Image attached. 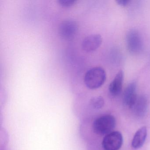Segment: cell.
<instances>
[{"label": "cell", "mask_w": 150, "mask_h": 150, "mask_svg": "<svg viewBox=\"0 0 150 150\" xmlns=\"http://www.w3.org/2000/svg\"><path fill=\"white\" fill-rule=\"evenodd\" d=\"M147 136V129L146 126L139 129L134 135L132 142V146L134 149H137L143 146Z\"/></svg>", "instance_id": "10"}, {"label": "cell", "mask_w": 150, "mask_h": 150, "mask_svg": "<svg viewBox=\"0 0 150 150\" xmlns=\"http://www.w3.org/2000/svg\"><path fill=\"white\" fill-rule=\"evenodd\" d=\"M137 84L135 82L129 83L125 90L123 94V103L125 105L131 109L137 98Z\"/></svg>", "instance_id": "7"}, {"label": "cell", "mask_w": 150, "mask_h": 150, "mask_svg": "<svg viewBox=\"0 0 150 150\" xmlns=\"http://www.w3.org/2000/svg\"><path fill=\"white\" fill-rule=\"evenodd\" d=\"M78 23L72 18L65 19L59 27V34L64 40L70 41L74 38L78 30Z\"/></svg>", "instance_id": "3"}, {"label": "cell", "mask_w": 150, "mask_h": 150, "mask_svg": "<svg viewBox=\"0 0 150 150\" xmlns=\"http://www.w3.org/2000/svg\"><path fill=\"white\" fill-rule=\"evenodd\" d=\"M104 100L101 96H95L93 97L90 101V105L95 109L98 110L102 108L104 106Z\"/></svg>", "instance_id": "11"}, {"label": "cell", "mask_w": 150, "mask_h": 150, "mask_svg": "<svg viewBox=\"0 0 150 150\" xmlns=\"http://www.w3.org/2000/svg\"><path fill=\"white\" fill-rule=\"evenodd\" d=\"M126 45L128 50L132 54H138L142 51L143 42L141 35L135 29L129 30L126 35Z\"/></svg>", "instance_id": "4"}, {"label": "cell", "mask_w": 150, "mask_h": 150, "mask_svg": "<svg viewBox=\"0 0 150 150\" xmlns=\"http://www.w3.org/2000/svg\"><path fill=\"white\" fill-rule=\"evenodd\" d=\"M115 125V117L111 115H105L98 117L94 121L93 130L97 135L106 136L112 132Z\"/></svg>", "instance_id": "2"}, {"label": "cell", "mask_w": 150, "mask_h": 150, "mask_svg": "<svg viewBox=\"0 0 150 150\" xmlns=\"http://www.w3.org/2000/svg\"><path fill=\"white\" fill-rule=\"evenodd\" d=\"M105 70L100 67H94L89 69L85 74L84 83L90 89H96L100 87L106 79Z\"/></svg>", "instance_id": "1"}, {"label": "cell", "mask_w": 150, "mask_h": 150, "mask_svg": "<svg viewBox=\"0 0 150 150\" xmlns=\"http://www.w3.org/2000/svg\"><path fill=\"white\" fill-rule=\"evenodd\" d=\"M103 39L99 34H93L85 38L82 43V48L86 52L96 50L101 45Z\"/></svg>", "instance_id": "6"}, {"label": "cell", "mask_w": 150, "mask_h": 150, "mask_svg": "<svg viewBox=\"0 0 150 150\" xmlns=\"http://www.w3.org/2000/svg\"><path fill=\"white\" fill-rule=\"evenodd\" d=\"M76 2L75 0H59V4L63 7H69L72 6Z\"/></svg>", "instance_id": "12"}, {"label": "cell", "mask_w": 150, "mask_h": 150, "mask_svg": "<svg viewBox=\"0 0 150 150\" xmlns=\"http://www.w3.org/2000/svg\"><path fill=\"white\" fill-rule=\"evenodd\" d=\"M147 100L144 96H138L136 102L134 103L132 109L134 114L138 117H143L147 111Z\"/></svg>", "instance_id": "9"}, {"label": "cell", "mask_w": 150, "mask_h": 150, "mask_svg": "<svg viewBox=\"0 0 150 150\" xmlns=\"http://www.w3.org/2000/svg\"><path fill=\"white\" fill-rule=\"evenodd\" d=\"M130 1L129 0H117L116 1V2L118 5H120L122 6H127Z\"/></svg>", "instance_id": "13"}, {"label": "cell", "mask_w": 150, "mask_h": 150, "mask_svg": "<svg viewBox=\"0 0 150 150\" xmlns=\"http://www.w3.org/2000/svg\"><path fill=\"white\" fill-rule=\"evenodd\" d=\"M123 137L121 132L112 131L104 137L102 141L104 150H118L123 144Z\"/></svg>", "instance_id": "5"}, {"label": "cell", "mask_w": 150, "mask_h": 150, "mask_svg": "<svg viewBox=\"0 0 150 150\" xmlns=\"http://www.w3.org/2000/svg\"><path fill=\"white\" fill-rule=\"evenodd\" d=\"M124 80V72L120 71L117 73L109 86V91L113 96L120 94L122 88Z\"/></svg>", "instance_id": "8"}]
</instances>
